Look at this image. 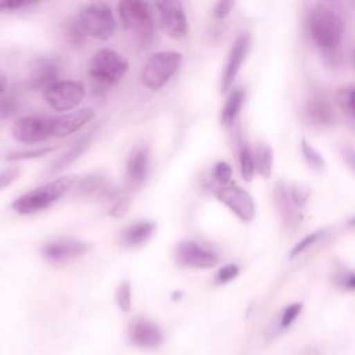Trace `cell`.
Listing matches in <instances>:
<instances>
[{
    "instance_id": "28",
    "label": "cell",
    "mask_w": 355,
    "mask_h": 355,
    "mask_svg": "<svg viewBox=\"0 0 355 355\" xmlns=\"http://www.w3.org/2000/svg\"><path fill=\"white\" fill-rule=\"evenodd\" d=\"M115 298H116L118 306H119L123 312H129V311H130V305H132V291H130V283H129V280H123V282L119 283V286L116 287V291H115Z\"/></svg>"
},
{
    "instance_id": "20",
    "label": "cell",
    "mask_w": 355,
    "mask_h": 355,
    "mask_svg": "<svg viewBox=\"0 0 355 355\" xmlns=\"http://www.w3.org/2000/svg\"><path fill=\"white\" fill-rule=\"evenodd\" d=\"M92 137H93V133L92 132H87L86 135L80 136L51 166L50 172H60L65 168H68L71 164H73L86 150L87 147L90 146V141H92Z\"/></svg>"
},
{
    "instance_id": "29",
    "label": "cell",
    "mask_w": 355,
    "mask_h": 355,
    "mask_svg": "<svg viewBox=\"0 0 355 355\" xmlns=\"http://www.w3.org/2000/svg\"><path fill=\"white\" fill-rule=\"evenodd\" d=\"M55 147H40V148H33V150H26V151H18V153H11L8 154L7 159L8 161H21V159H31V158H39L46 154H50L54 151Z\"/></svg>"
},
{
    "instance_id": "33",
    "label": "cell",
    "mask_w": 355,
    "mask_h": 355,
    "mask_svg": "<svg viewBox=\"0 0 355 355\" xmlns=\"http://www.w3.org/2000/svg\"><path fill=\"white\" fill-rule=\"evenodd\" d=\"M301 309H302V305L300 302L288 305L282 315V327H288L295 320V318L300 315Z\"/></svg>"
},
{
    "instance_id": "17",
    "label": "cell",
    "mask_w": 355,
    "mask_h": 355,
    "mask_svg": "<svg viewBox=\"0 0 355 355\" xmlns=\"http://www.w3.org/2000/svg\"><path fill=\"white\" fill-rule=\"evenodd\" d=\"M94 118V111L92 108H80L68 114H64L61 116L53 118L51 125V137H65L76 130H79L82 126H85L87 122H90Z\"/></svg>"
},
{
    "instance_id": "38",
    "label": "cell",
    "mask_w": 355,
    "mask_h": 355,
    "mask_svg": "<svg viewBox=\"0 0 355 355\" xmlns=\"http://www.w3.org/2000/svg\"><path fill=\"white\" fill-rule=\"evenodd\" d=\"M341 157L345 161V164L349 166V169L355 172V150L351 147H343Z\"/></svg>"
},
{
    "instance_id": "30",
    "label": "cell",
    "mask_w": 355,
    "mask_h": 355,
    "mask_svg": "<svg viewBox=\"0 0 355 355\" xmlns=\"http://www.w3.org/2000/svg\"><path fill=\"white\" fill-rule=\"evenodd\" d=\"M214 178L216 182H219L222 186H226L232 179V166L227 162L219 161L214 166Z\"/></svg>"
},
{
    "instance_id": "13",
    "label": "cell",
    "mask_w": 355,
    "mask_h": 355,
    "mask_svg": "<svg viewBox=\"0 0 355 355\" xmlns=\"http://www.w3.org/2000/svg\"><path fill=\"white\" fill-rule=\"evenodd\" d=\"M76 191L82 197L93 198L97 201H118L119 190L104 175L92 173L85 176L76 186Z\"/></svg>"
},
{
    "instance_id": "8",
    "label": "cell",
    "mask_w": 355,
    "mask_h": 355,
    "mask_svg": "<svg viewBox=\"0 0 355 355\" xmlns=\"http://www.w3.org/2000/svg\"><path fill=\"white\" fill-rule=\"evenodd\" d=\"M90 248V244L73 237H61L46 243L42 250V258L50 265L67 263L83 254Z\"/></svg>"
},
{
    "instance_id": "41",
    "label": "cell",
    "mask_w": 355,
    "mask_h": 355,
    "mask_svg": "<svg viewBox=\"0 0 355 355\" xmlns=\"http://www.w3.org/2000/svg\"><path fill=\"white\" fill-rule=\"evenodd\" d=\"M6 86H7V75L6 72L0 68V93H3L6 90Z\"/></svg>"
},
{
    "instance_id": "7",
    "label": "cell",
    "mask_w": 355,
    "mask_h": 355,
    "mask_svg": "<svg viewBox=\"0 0 355 355\" xmlns=\"http://www.w3.org/2000/svg\"><path fill=\"white\" fill-rule=\"evenodd\" d=\"M43 97L53 110L69 111L82 103L85 97V89L80 82L60 80L43 92Z\"/></svg>"
},
{
    "instance_id": "12",
    "label": "cell",
    "mask_w": 355,
    "mask_h": 355,
    "mask_svg": "<svg viewBox=\"0 0 355 355\" xmlns=\"http://www.w3.org/2000/svg\"><path fill=\"white\" fill-rule=\"evenodd\" d=\"M155 6L159 10L161 26L165 33L172 39L184 37L189 32V24L182 1L168 0L155 3Z\"/></svg>"
},
{
    "instance_id": "43",
    "label": "cell",
    "mask_w": 355,
    "mask_h": 355,
    "mask_svg": "<svg viewBox=\"0 0 355 355\" xmlns=\"http://www.w3.org/2000/svg\"><path fill=\"white\" fill-rule=\"evenodd\" d=\"M349 225H352V226H355V216L349 220Z\"/></svg>"
},
{
    "instance_id": "32",
    "label": "cell",
    "mask_w": 355,
    "mask_h": 355,
    "mask_svg": "<svg viewBox=\"0 0 355 355\" xmlns=\"http://www.w3.org/2000/svg\"><path fill=\"white\" fill-rule=\"evenodd\" d=\"M319 236H320V232H313V233H311V234L305 236L301 241H298V243L294 245V248L291 250L290 257H291V258H294V257L300 255V254H301L302 251H305L309 245H312V244L319 239Z\"/></svg>"
},
{
    "instance_id": "5",
    "label": "cell",
    "mask_w": 355,
    "mask_h": 355,
    "mask_svg": "<svg viewBox=\"0 0 355 355\" xmlns=\"http://www.w3.org/2000/svg\"><path fill=\"white\" fill-rule=\"evenodd\" d=\"M182 62V54L178 51H159L153 54L144 64L140 80L153 90L161 89L179 69Z\"/></svg>"
},
{
    "instance_id": "10",
    "label": "cell",
    "mask_w": 355,
    "mask_h": 355,
    "mask_svg": "<svg viewBox=\"0 0 355 355\" xmlns=\"http://www.w3.org/2000/svg\"><path fill=\"white\" fill-rule=\"evenodd\" d=\"M53 118L42 115H28L17 119L12 125V137L25 144H33L51 137Z\"/></svg>"
},
{
    "instance_id": "25",
    "label": "cell",
    "mask_w": 355,
    "mask_h": 355,
    "mask_svg": "<svg viewBox=\"0 0 355 355\" xmlns=\"http://www.w3.org/2000/svg\"><path fill=\"white\" fill-rule=\"evenodd\" d=\"M255 162L254 154L247 146H241L240 148V173L245 182H251L255 175Z\"/></svg>"
},
{
    "instance_id": "15",
    "label": "cell",
    "mask_w": 355,
    "mask_h": 355,
    "mask_svg": "<svg viewBox=\"0 0 355 355\" xmlns=\"http://www.w3.org/2000/svg\"><path fill=\"white\" fill-rule=\"evenodd\" d=\"M250 49V36L247 33L240 35L234 43L230 47V51L227 54V60L223 68L222 73V90L226 92L233 85V80L236 79L245 57Z\"/></svg>"
},
{
    "instance_id": "6",
    "label": "cell",
    "mask_w": 355,
    "mask_h": 355,
    "mask_svg": "<svg viewBox=\"0 0 355 355\" xmlns=\"http://www.w3.org/2000/svg\"><path fill=\"white\" fill-rule=\"evenodd\" d=\"M87 35L100 40L110 39L116 28L114 11L105 3H93L86 6L78 15Z\"/></svg>"
},
{
    "instance_id": "40",
    "label": "cell",
    "mask_w": 355,
    "mask_h": 355,
    "mask_svg": "<svg viewBox=\"0 0 355 355\" xmlns=\"http://www.w3.org/2000/svg\"><path fill=\"white\" fill-rule=\"evenodd\" d=\"M345 104H347V108L349 110V112L354 115L355 118V87H352L347 96H345Z\"/></svg>"
},
{
    "instance_id": "16",
    "label": "cell",
    "mask_w": 355,
    "mask_h": 355,
    "mask_svg": "<svg viewBox=\"0 0 355 355\" xmlns=\"http://www.w3.org/2000/svg\"><path fill=\"white\" fill-rule=\"evenodd\" d=\"M129 340L132 344L140 348H157L162 340L164 334L161 329L151 320L136 319L129 327Z\"/></svg>"
},
{
    "instance_id": "22",
    "label": "cell",
    "mask_w": 355,
    "mask_h": 355,
    "mask_svg": "<svg viewBox=\"0 0 355 355\" xmlns=\"http://www.w3.org/2000/svg\"><path fill=\"white\" fill-rule=\"evenodd\" d=\"M306 114L309 119L318 125H327L333 121L331 108L322 97H312L308 100Z\"/></svg>"
},
{
    "instance_id": "2",
    "label": "cell",
    "mask_w": 355,
    "mask_h": 355,
    "mask_svg": "<svg viewBox=\"0 0 355 355\" xmlns=\"http://www.w3.org/2000/svg\"><path fill=\"white\" fill-rule=\"evenodd\" d=\"M73 182L75 176H61L43 186L35 187L15 198L11 208L21 215H31L43 211L61 198L72 187Z\"/></svg>"
},
{
    "instance_id": "11",
    "label": "cell",
    "mask_w": 355,
    "mask_h": 355,
    "mask_svg": "<svg viewBox=\"0 0 355 355\" xmlns=\"http://www.w3.org/2000/svg\"><path fill=\"white\" fill-rule=\"evenodd\" d=\"M215 194L216 198L225 204L239 219L244 222L254 219L255 202L250 193H247L244 189L234 184H226L220 186Z\"/></svg>"
},
{
    "instance_id": "24",
    "label": "cell",
    "mask_w": 355,
    "mask_h": 355,
    "mask_svg": "<svg viewBox=\"0 0 355 355\" xmlns=\"http://www.w3.org/2000/svg\"><path fill=\"white\" fill-rule=\"evenodd\" d=\"M64 35L67 42L73 46V47H80L87 36L86 29L83 28L80 19L78 17L71 18L67 24H65V29H64Z\"/></svg>"
},
{
    "instance_id": "36",
    "label": "cell",
    "mask_w": 355,
    "mask_h": 355,
    "mask_svg": "<svg viewBox=\"0 0 355 355\" xmlns=\"http://www.w3.org/2000/svg\"><path fill=\"white\" fill-rule=\"evenodd\" d=\"M19 169L18 168H8L0 172V190L10 186L15 179H18Z\"/></svg>"
},
{
    "instance_id": "26",
    "label": "cell",
    "mask_w": 355,
    "mask_h": 355,
    "mask_svg": "<svg viewBox=\"0 0 355 355\" xmlns=\"http://www.w3.org/2000/svg\"><path fill=\"white\" fill-rule=\"evenodd\" d=\"M288 196L294 207L302 208L311 196V187L304 183H294L293 186L288 187Z\"/></svg>"
},
{
    "instance_id": "4",
    "label": "cell",
    "mask_w": 355,
    "mask_h": 355,
    "mask_svg": "<svg viewBox=\"0 0 355 355\" xmlns=\"http://www.w3.org/2000/svg\"><path fill=\"white\" fill-rule=\"evenodd\" d=\"M309 31L313 42L320 49L333 50L341 43L344 22L334 10L319 4L312 10L309 18Z\"/></svg>"
},
{
    "instance_id": "19",
    "label": "cell",
    "mask_w": 355,
    "mask_h": 355,
    "mask_svg": "<svg viewBox=\"0 0 355 355\" xmlns=\"http://www.w3.org/2000/svg\"><path fill=\"white\" fill-rule=\"evenodd\" d=\"M154 232L155 223L153 220H137L122 232L121 240L126 247H139L147 243Z\"/></svg>"
},
{
    "instance_id": "18",
    "label": "cell",
    "mask_w": 355,
    "mask_h": 355,
    "mask_svg": "<svg viewBox=\"0 0 355 355\" xmlns=\"http://www.w3.org/2000/svg\"><path fill=\"white\" fill-rule=\"evenodd\" d=\"M148 173V148L144 144L136 146L126 161V184L137 189L146 180Z\"/></svg>"
},
{
    "instance_id": "42",
    "label": "cell",
    "mask_w": 355,
    "mask_h": 355,
    "mask_svg": "<svg viewBox=\"0 0 355 355\" xmlns=\"http://www.w3.org/2000/svg\"><path fill=\"white\" fill-rule=\"evenodd\" d=\"M347 286H348V287H351V288H355V275H352V276H349V277H348V280H347Z\"/></svg>"
},
{
    "instance_id": "44",
    "label": "cell",
    "mask_w": 355,
    "mask_h": 355,
    "mask_svg": "<svg viewBox=\"0 0 355 355\" xmlns=\"http://www.w3.org/2000/svg\"><path fill=\"white\" fill-rule=\"evenodd\" d=\"M354 61H355V51H354Z\"/></svg>"
},
{
    "instance_id": "1",
    "label": "cell",
    "mask_w": 355,
    "mask_h": 355,
    "mask_svg": "<svg viewBox=\"0 0 355 355\" xmlns=\"http://www.w3.org/2000/svg\"><path fill=\"white\" fill-rule=\"evenodd\" d=\"M129 69L128 60L111 49H100L89 64V79L93 92L105 93L110 86L116 85Z\"/></svg>"
},
{
    "instance_id": "23",
    "label": "cell",
    "mask_w": 355,
    "mask_h": 355,
    "mask_svg": "<svg viewBox=\"0 0 355 355\" xmlns=\"http://www.w3.org/2000/svg\"><path fill=\"white\" fill-rule=\"evenodd\" d=\"M254 162H255L257 173H259L263 178H269L272 173V169H273L272 148L265 143L258 144V147L255 148V153H254Z\"/></svg>"
},
{
    "instance_id": "14",
    "label": "cell",
    "mask_w": 355,
    "mask_h": 355,
    "mask_svg": "<svg viewBox=\"0 0 355 355\" xmlns=\"http://www.w3.org/2000/svg\"><path fill=\"white\" fill-rule=\"evenodd\" d=\"M61 73V64L54 57H40L32 64L29 75V87L46 92L55 85Z\"/></svg>"
},
{
    "instance_id": "34",
    "label": "cell",
    "mask_w": 355,
    "mask_h": 355,
    "mask_svg": "<svg viewBox=\"0 0 355 355\" xmlns=\"http://www.w3.org/2000/svg\"><path fill=\"white\" fill-rule=\"evenodd\" d=\"M18 104L14 97L8 96L6 98H0V118H10L17 112Z\"/></svg>"
},
{
    "instance_id": "35",
    "label": "cell",
    "mask_w": 355,
    "mask_h": 355,
    "mask_svg": "<svg viewBox=\"0 0 355 355\" xmlns=\"http://www.w3.org/2000/svg\"><path fill=\"white\" fill-rule=\"evenodd\" d=\"M234 1L232 0H223V1H218L214 7V15L218 19H223L225 17H227L230 14V11L234 7Z\"/></svg>"
},
{
    "instance_id": "3",
    "label": "cell",
    "mask_w": 355,
    "mask_h": 355,
    "mask_svg": "<svg viewBox=\"0 0 355 355\" xmlns=\"http://www.w3.org/2000/svg\"><path fill=\"white\" fill-rule=\"evenodd\" d=\"M118 14L125 31H129L141 49L148 47L154 40V22L150 7L144 1L125 0L118 4Z\"/></svg>"
},
{
    "instance_id": "9",
    "label": "cell",
    "mask_w": 355,
    "mask_h": 355,
    "mask_svg": "<svg viewBox=\"0 0 355 355\" xmlns=\"http://www.w3.org/2000/svg\"><path fill=\"white\" fill-rule=\"evenodd\" d=\"M175 259L180 266L209 269L219 263L218 255L194 240H182L175 247Z\"/></svg>"
},
{
    "instance_id": "37",
    "label": "cell",
    "mask_w": 355,
    "mask_h": 355,
    "mask_svg": "<svg viewBox=\"0 0 355 355\" xmlns=\"http://www.w3.org/2000/svg\"><path fill=\"white\" fill-rule=\"evenodd\" d=\"M128 207H129L128 200H126V198H119L118 201H115L114 207L111 208L110 215H111V216H114V218H121V216H123V215L126 214Z\"/></svg>"
},
{
    "instance_id": "27",
    "label": "cell",
    "mask_w": 355,
    "mask_h": 355,
    "mask_svg": "<svg viewBox=\"0 0 355 355\" xmlns=\"http://www.w3.org/2000/svg\"><path fill=\"white\" fill-rule=\"evenodd\" d=\"M301 151H302L304 158L312 168L322 169L324 166V159H323L322 154L312 144H309L305 139H301Z\"/></svg>"
},
{
    "instance_id": "31",
    "label": "cell",
    "mask_w": 355,
    "mask_h": 355,
    "mask_svg": "<svg viewBox=\"0 0 355 355\" xmlns=\"http://www.w3.org/2000/svg\"><path fill=\"white\" fill-rule=\"evenodd\" d=\"M239 275V266L234 263H227L225 266H222L216 275H215V283L218 284H225L229 283L230 280H233L236 276Z\"/></svg>"
},
{
    "instance_id": "21",
    "label": "cell",
    "mask_w": 355,
    "mask_h": 355,
    "mask_svg": "<svg viewBox=\"0 0 355 355\" xmlns=\"http://www.w3.org/2000/svg\"><path fill=\"white\" fill-rule=\"evenodd\" d=\"M244 90L241 87L239 89H234L230 92V94L227 96L226 98V103L223 105V110H222V115H220V121H222V125L225 126H230L234 119L237 118L241 107H243V103H244Z\"/></svg>"
},
{
    "instance_id": "39",
    "label": "cell",
    "mask_w": 355,
    "mask_h": 355,
    "mask_svg": "<svg viewBox=\"0 0 355 355\" xmlns=\"http://www.w3.org/2000/svg\"><path fill=\"white\" fill-rule=\"evenodd\" d=\"M29 1L25 0H10V1H0V11H8V10H18L22 7L29 6Z\"/></svg>"
}]
</instances>
